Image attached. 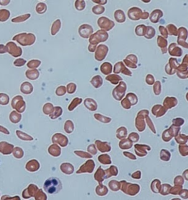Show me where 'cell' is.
Returning a JSON list of instances; mask_svg holds the SVG:
<instances>
[{
	"label": "cell",
	"mask_w": 188,
	"mask_h": 200,
	"mask_svg": "<svg viewBox=\"0 0 188 200\" xmlns=\"http://www.w3.org/2000/svg\"><path fill=\"white\" fill-rule=\"evenodd\" d=\"M142 1L145 3H149L151 2V0H149V1H144V0H142Z\"/></svg>",
	"instance_id": "cell-51"
},
{
	"label": "cell",
	"mask_w": 188,
	"mask_h": 200,
	"mask_svg": "<svg viewBox=\"0 0 188 200\" xmlns=\"http://www.w3.org/2000/svg\"><path fill=\"white\" fill-rule=\"evenodd\" d=\"M44 190L49 195H55L61 190L62 185L59 179L52 177L48 179L44 184Z\"/></svg>",
	"instance_id": "cell-1"
},
{
	"label": "cell",
	"mask_w": 188,
	"mask_h": 200,
	"mask_svg": "<svg viewBox=\"0 0 188 200\" xmlns=\"http://www.w3.org/2000/svg\"><path fill=\"white\" fill-rule=\"evenodd\" d=\"M146 82L149 85H152L154 82V78L151 75H148L146 78Z\"/></svg>",
	"instance_id": "cell-43"
},
{
	"label": "cell",
	"mask_w": 188,
	"mask_h": 200,
	"mask_svg": "<svg viewBox=\"0 0 188 200\" xmlns=\"http://www.w3.org/2000/svg\"><path fill=\"white\" fill-rule=\"evenodd\" d=\"M61 28V21L60 19H57L55 20L51 26V34L53 36L56 35Z\"/></svg>",
	"instance_id": "cell-15"
},
{
	"label": "cell",
	"mask_w": 188,
	"mask_h": 200,
	"mask_svg": "<svg viewBox=\"0 0 188 200\" xmlns=\"http://www.w3.org/2000/svg\"><path fill=\"white\" fill-rule=\"evenodd\" d=\"M105 8L101 5L94 6L92 8V12L95 15H101L105 12Z\"/></svg>",
	"instance_id": "cell-25"
},
{
	"label": "cell",
	"mask_w": 188,
	"mask_h": 200,
	"mask_svg": "<svg viewBox=\"0 0 188 200\" xmlns=\"http://www.w3.org/2000/svg\"><path fill=\"white\" fill-rule=\"evenodd\" d=\"M177 103V101L175 98H167L165 100L164 104L168 108L175 107Z\"/></svg>",
	"instance_id": "cell-28"
},
{
	"label": "cell",
	"mask_w": 188,
	"mask_h": 200,
	"mask_svg": "<svg viewBox=\"0 0 188 200\" xmlns=\"http://www.w3.org/2000/svg\"><path fill=\"white\" fill-rule=\"evenodd\" d=\"M168 51L171 56L175 57H181L182 55V50L178 46L176 43H171L168 49Z\"/></svg>",
	"instance_id": "cell-10"
},
{
	"label": "cell",
	"mask_w": 188,
	"mask_h": 200,
	"mask_svg": "<svg viewBox=\"0 0 188 200\" xmlns=\"http://www.w3.org/2000/svg\"><path fill=\"white\" fill-rule=\"evenodd\" d=\"M82 100L81 99H78V98H76L74 100V102L71 103L70 106L69 107V109L70 110V111L72 110L75 107H76L77 105L79 104H80Z\"/></svg>",
	"instance_id": "cell-36"
},
{
	"label": "cell",
	"mask_w": 188,
	"mask_h": 200,
	"mask_svg": "<svg viewBox=\"0 0 188 200\" xmlns=\"http://www.w3.org/2000/svg\"><path fill=\"white\" fill-rule=\"evenodd\" d=\"M157 46L161 49L162 53L165 54L168 52V41L167 39L163 38L162 36H158L157 38Z\"/></svg>",
	"instance_id": "cell-13"
},
{
	"label": "cell",
	"mask_w": 188,
	"mask_h": 200,
	"mask_svg": "<svg viewBox=\"0 0 188 200\" xmlns=\"http://www.w3.org/2000/svg\"><path fill=\"white\" fill-rule=\"evenodd\" d=\"M187 30L186 28L184 27H181L178 29V40H177V42H178V45L182 46L185 49L188 48V43L186 41L187 39Z\"/></svg>",
	"instance_id": "cell-4"
},
{
	"label": "cell",
	"mask_w": 188,
	"mask_h": 200,
	"mask_svg": "<svg viewBox=\"0 0 188 200\" xmlns=\"http://www.w3.org/2000/svg\"><path fill=\"white\" fill-rule=\"evenodd\" d=\"M95 118L99 120V121H101L102 122H104V123H108V122H110V118H106V117H103L102 116H101V115H99V114H96L95 115Z\"/></svg>",
	"instance_id": "cell-37"
},
{
	"label": "cell",
	"mask_w": 188,
	"mask_h": 200,
	"mask_svg": "<svg viewBox=\"0 0 188 200\" xmlns=\"http://www.w3.org/2000/svg\"><path fill=\"white\" fill-rule=\"evenodd\" d=\"M161 91V86H160V83L157 81L154 86V92L156 95H159Z\"/></svg>",
	"instance_id": "cell-39"
},
{
	"label": "cell",
	"mask_w": 188,
	"mask_h": 200,
	"mask_svg": "<svg viewBox=\"0 0 188 200\" xmlns=\"http://www.w3.org/2000/svg\"><path fill=\"white\" fill-rule=\"evenodd\" d=\"M30 17H31L30 14H23V15L18 16L17 17L12 19L11 22H13V23H21V22H24L28 20L29 19H30Z\"/></svg>",
	"instance_id": "cell-19"
},
{
	"label": "cell",
	"mask_w": 188,
	"mask_h": 200,
	"mask_svg": "<svg viewBox=\"0 0 188 200\" xmlns=\"http://www.w3.org/2000/svg\"><path fill=\"white\" fill-rule=\"evenodd\" d=\"M75 8L79 10H83L86 8V2L84 0H76L75 1Z\"/></svg>",
	"instance_id": "cell-26"
},
{
	"label": "cell",
	"mask_w": 188,
	"mask_h": 200,
	"mask_svg": "<svg viewBox=\"0 0 188 200\" xmlns=\"http://www.w3.org/2000/svg\"><path fill=\"white\" fill-rule=\"evenodd\" d=\"M163 16V11L160 9H154L151 14H149V20L153 24H157L160 19Z\"/></svg>",
	"instance_id": "cell-12"
},
{
	"label": "cell",
	"mask_w": 188,
	"mask_h": 200,
	"mask_svg": "<svg viewBox=\"0 0 188 200\" xmlns=\"http://www.w3.org/2000/svg\"><path fill=\"white\" fill-rule=\"evenodd\" d=\"M58 90H60V92H56L58 96H61V95H62V94H65V87H60V88H58Z\"/></svg>",
	"instance_id": "cell-49"
},
{
	"label": "cell",
	"mask_w": 188,
	"mask_h": 200,
	"mask_svg": "<svg viewBox=\"0 0 188 200\" xmlns=\"http://www.w3.org/2000/svg\"><path fill=\"white\" fill-rule=\"evenodd\" d=\"M29 71H27V76L29 78L32 79V80H34V79H36L38 76V72L37 71V70H33V73H32V71L29 70Z\"/></svg>",
	"instance_id": "cell-32"
},
{
	"label": "cell",
	"mask_w": 188,
	"mask_h": 200,
	"mask_svg": "<svg viewBox=\"0 0 188 200\" xmlns=\"http://www.w3.org/2000/svg\"><path fill=\"white\" fill-rule=\"evenodd\" d=\"M96 48H97V46L91 45V44H89V45H88V51H89V52H95Z\"/></svg>",
	"instance_id": "cell-47"
},
{
	"label": "cell",
	"mask_w": 188,
	"mask_h": 200,
	"mask_svg": "<svg viewBox=\"0 0 188 200\" xmlns=\"http://www.w3.org/2000/svg\"><path fill=\"white\" fill-rule=\"evenodd\" d=\"M91 82L93 86H95L96 88H98L100 87L102 85V79L100 76L97 75L93 78Z\"/></svg>",
	"instance_id": "cell-24"
},
{
	"label": "cell",
	"mask_w": 188,
	"mask_h": 200,
	"mask_svg": "<svg viewBox=\"0 0 188 200\" xmlns=\"http://www.w3.org/2000/svg\"><path fill=\"white\" fill-rule=\"evenodd\" d=\"M106 80L110 81V82L112 83L113 84L116 85L119 80H121V78L120 76H119L117 75H110V76L107 77L106 78Z\"/></svg>",
	"instance_id": "cell-29"
},
{
	"label": "cell",
	"mask_w": 188,
	"mask_h": 200,
	"mask_svg": "<svg viewBox=\"0 0 188 200\" xmlns=\"http://www.w3.org/2000/svg\"><path fill=\"white\" fill-rule=\"evenodd\" d=\"M56 113H55L53 116H52V118H58V116H60V115L62 114V109L60 108V107H56Z\"/></svg>",
	"instance_id": "cell-41"
},
{
	"label": "cell",
	"mask_w": 188,
	"mask_h": 200,
	"mask_svg": "<svg viewBox=\"0 0 188 200\" xmlns=\"http://www.w3.org/2000/svg\"><path fill=\"white\" fill-rule=\"evenodd\" d=\"M41 61L38 60H32L28 63L27 66L29 67H33V65H36V66H38V65H40Z\"/></svg>",
	"instance_id": "cell-38"
},
{
	"label": "cell",
	"mask_w": 188,
	"mask_h": 200,
	"mask_svg": "<svg viewBox=\"0 0 188 200\" xmlns=\"http://www.w3.org/2000/svg\"><path fill=\"white\" fill-rule=\"evenodd\" d=\"M109 36L107 31L102 30H98L95 33H93L89 38L90 44L98 46L99 43L106 41L109 39Z\"/></svg>",
	"instance_id": "cell-3"
},
{
	"label": "cell",
	"mask_w": 188,
	"mask_h": 200,
	"mask_svg": "<svg viewBox=\"0 0 188 200\" xmlns=\"http://www.w3.org/2000/svg\"><path fill=\"white\" fill-rule=\"evenodd\" d=\"M125 59L130 61L131 62H132L133 64H134L135 65H136L137 63V57L136 55L135 54L128 55L126 56V58Z\"/></svg>",
	"instance_id": "cell-35"
},
{
	"label": "cell",
	"mask_w": 188,
	"mask_h": 200,
	"mask_svg": "<svg viewBox=\"0 0 188 200\" xmlns=\"http://www.w3.org/2000/svg\"><path fill=\"white\" fill-rule=\"evenodd\" d=\"M159 30L160 33V34H161L162 36L165 39L168 38V32L167 29H166V28L162 25H160L159 27Z\"/></svg>",
	"instance_id": "cell-31"
},
{
	"label": "cell",
	"mask_w": 188,
	"mask_h": 200,
	"mask_svg": "<svg viewBox=\"0 0 188 200\" xmlns=\"http://www.w3.org/2000/svg\"><path fill=\"white\" fill-rule=\"evenodd\" d=\"M98 25L99 28H101V30H104L106 31H109L111 30L113 28L115 27V22L112 20L109 19L106 17H101L99 18L98 21Z\"/></svg>",
	"instance_id": "cell-5"
},
{
	"label": "cell",
	"mask_w": 188,
	"mask_h": 200,
	"mask_svg": "<svg viewBox=\"0 0 188 200\" xmlns=\"http://www.w3.org/2000/svg\"><path fill=\"white\" fill-rule=\"evenodd\" d=\"M26 63V60L23 59H18L14 62V65L17 66H22Z\"/></svg>",
	"instance_id": "cell-40"
},
{
	"label": "cell",
	"mask_w": 188,
	"mask_h": 200,
	"mask_svg": "<svg viewBox=\"0 0 188 200\" xmlns=\"http://www.w3.org/2000/svg\"><path fill=\"white\" fill-rule=\"evenodd\" d=\"M149 17V13L147 11H144L142 13V17H141V19L142 20H146Z\"/></svg>",
	"instance_id": "cell-48"
},
{
	"label": "cell",
	"mask_w": 188,
	"mask_h": 200,
	"mask_svg": "<svg viewBox=\"0 0 188 200\" xmlns=\"http://www.w3.org/2000/svg\"><path fill=\"white\" fill-rule=\"evenodd\" d=\"M126 90V85L123 82H121L118 87H116L113 91V96L118 101L120 100L124 96Z\"/></svg>",
	"instance_id": "cell-11"
},
{
	"label": "cell",
	"mask_w": 188,
	"mask_h": 200,
	"mask_svg": "<svg viewBox=\"0 0 188 200\" xmlns=\"http://www.w3.org/2000/svg\"><path fill=\"white\" fill-rule=\"evenodd\" d=\"M109 48L106 44H99L97 46L95 51V57L98 61H102L106 57L109 52Z\"/></svg>",
	"instance_id": "cell-7"
},
{
	"label": "cell",
	"mask_w": 188,
	"mask_h": 200,
	"mask_svg": "<svg viewBox=\"0 0 188 200\" xmlns=\"http://www.w3.org/2000/svg\"><path fill=\"white\" fill-rule=\"evenodd\" d=\"M33 87L32 85L29 83H25L21 87V91L24 94H30L32 92Z\"/></svg>",
	"instance_id": "cell-27"
},
{
	"label": "cell",
	"mask_w": 188,
	"mask_h": 200,
	"mask_svg": "<svg viewBox=\"0 0 188 200\" xmlns=\"http://www.w3.org/2000/svg\"><path fill=\"white\" fill-rule=\"evenodd\" d=\"M135 34L137 36H145L146 31V26L144 24L138 25L135 28Z\"/></svg>",
	"instance_id": "cell-18"
},
{
	"label": "cell",
	"mask_w": 188,
	"mask_h": 200,
	"mask_svg": "<svg viewBox=\"0 0 188 200\" xmlns=\"http://www.w3.org/2000/svg\"><path fill=\"white\" fill-rule=\"evenodd\" d=\"M156 31L154 28L152 26H146V31L145 37L148 40H151L156 36Z\"/></svg>",
	"instance_id": "cell-17"
},
{
	"label": "cell",
	"mask_w": 188,
	"mask_h": 200,
	"mask_svg": "<svg viewBox=\"0 0 188 200\" xmlns=\"http://www.w3.org/2000/svg\"><path fill=\"white\" fill-rule=\"evenodd\" d=\"M112 66L111 64H110L109 62H105L102 64L101 66V70L102 71V73L105 75H107L110 73V72L112 71Z\"/></svg>",
	"instance_id": "cell-23"
},
{
	"label": "cell",
	"mask_w": 188,
	"mask_h": 200,
	"mask_svg": "<svg viewBox=\"0 0 188 200\" xmlns=\"http://www.w3.org/2000/svg\"><path fill=\"white\" fill-rule=\"evenodd\" d=\"M92 1L95 3L98 4V5H105L107 3V0H92Z\"/></svg>",
	"instance_id": "cell-44"
},
{
	"label": "cell",
	"mask_w": 188,
	"mask_h": 200,
	"mask_svg": "<svg viewBox=\"0 0 188 200\" xmlns=\"http://www.w3.org/2000/svg\"><path fill=\"white\" fill-rule=\"evenodd\" d=\"M11 15L10 11L6 9H0V22H6Z\"/></svg>",
	"instance_id": "cell-20"
},
{
	"label": "cell",
	"mask_w": 188,
	"mask_h": 200,
	"mask_svg": "<svg viewBox=\"0 0 188 200\" xmlns=\"http://www.w3.org/2000/svg\"><path fill=\"white\" fill-rule=\"evenodd\" d=\"M93 28L90 24H84L81 25L79 28V35L84 39H88L93 33Z\"/></svg>",
	"instance_id": "cell-8"
},
{
	"label": "cell",
	"mask_w": 188,
	"mask_h": 200,
	"mask_svg": "<svg viewBox=\"0 0 188 200\" xmlns=\"http://www.w3.org/2000/svg\"><path fill=\"white\" fill-rule=\"evenodd\" d=\"M9 102V97L5 94H0V103L6 105Z\"/></svg>",
	"instance_id": "cell-33"
},
{
	"label": "cell",
	"mask_w": 188,
	"mask_h": 200,
	"mask_svg": "<svg viewBox=\"0 0 188 200\" xmlns=\"http://www.w3.org/2000/svg\"><path fill=\"white\" fill-rule=\"evenodd\" d=\"M47 9V5L45 3H38L35 8L36 12L38 14H43L44 13H45L46 12Z\"/></svg>",
	"instance_id": "cell-22"
},
{
	"label": "cell",
	"mask_w": 188,
	"mask_h": 200,
	"mask_svg": "<svg viewBox=\"0 0 188 200\" xmlns=\"http://www.w3.org/2000/svg\"><path fill=\"white\" fill-rule=\"evenodd\" d=\"M114 18L118 23L122 24L126 21V15L123 10L121 9H117L114 12Z\"/></svg>",
	"instance_id": "cell-14"
},
{
	"label": "cell",
	"mask_w": 188,
	"mask_h": 200,
	"mask_svg": "<svg viewBox=\"0 0 188 200\" xmlns=\"http://www.w3.org/2000/svg\"><path fill=\"white\" fill-rule=\"evenodd\" d=\"M76 90V85L73 83H71L70 85H68V92L69 93H73Z\"/></svg>",
	"instance_id": "cell-42"
},
{
	"label": "cell",
	"mask_w": 188,
	"mask_h": 200,
	"mask_svg": "<svg viewBox=\"0 0 188 200\" xmlns=\"http://www.w3.org/2000/svg\"><path fill=\"white\" fill-rule=\"evenodd\" d=\"M165 28L167 30L168 34L170 36H178V28H177V27L175 25L173 24H169L166 26Z\"/></svg>",
	"instance_id": "cell-16"
},
{
	"label": "cell",
	"mask_w": 188,
	"mask_h": 200,
	"mask_svg": "<svg viewBox=\"0 0 188 200\" xmlns=\"http://www.w3.org/2000/svg\"><path fill=\"white\" fill-rule=\"evenodd\" d=\"M65 129L66 132H68V133L72 132L73 129H74V125H73L72 122L70 121H67V122H66L65 126Z\"/></svg>",
	"instance_id": "cell-34"
},
{
	"label": "cell",
	"mask_w": 188,
	"mask_h": 200,
	"mask_svg": "<svg viewBox=\"0 0 188 200\" xmlns=\"http://www.w3.org/2000/svg\"><path fill=\"white\" fill-rule=\"evenodd\" d=\"M86 107L91 111H95L97 108L96 102L91 99H86L85 101Z\"/></svg>",
	"instance_id": "cell-21"
},
{
	"label": "cell",
	"mask_w": 188,
	"mask_h": 200,
	"mask_svg": "<svg viewBox=\"0 0 188 200\" xmlns=\"http://www.w3.org/2000/svg\"><path fill=\"white\" fill-rule=\"evenodd\" d=\"M8 52L6 46L3 44H0V54H5Z\"/></svg>",
	"instance_id": "cell-46"
},
{
	"label": "cell",
	"mask_w": 188,
	"mask_h": 200,
	"mask_svg": "<svg viewBox=\"0 0 188 200\" xmlns=\"http://www.w3.org/2000/svg\"><path fill=\"white\" fill-rule=\"evenodd\" d=\"M123 61L125 62V63L126 64V65L128 66H130L131 68H133V69H136L137 67V66L136 65H135L134 64H133L132 62H131L130 61L126 60V59H124Z\"/></svg>",
	"instance_id": "cell-45"
},
{
	"label": "cell",
	"mask_w": 188,
	"mask_h": 200,
	"mask_svg": "<svg viewBox=\"0 0 188 200\" xmlns=\"http://www.w3.org/2000/svg\"><path fill=\"white\" fill-rule=\"evenodd\" d=\"M143 11L138 7H132L128 10V17L131 20H139L141 19Z\"/></svg>",
	"instance_id": "cell-9"
},
{
	"label": "cell",
	"mask_w": 188,
	"mask_h": 200,
	"mask_svg": "<svg viewBox=\"0 0 188 200\" xmlns=\"http://www.w3.org/2000/svg\"><path fill=\"white\" fill-rule=\"evenodd\" d=\"M20 118H21V116L15 113L14 112H12L11 114L10 119L12 122H13V123H18V122L20 121Z\"/></svg>",
	"instance_id": "cell-30"
},
{
	"label": "cell",
	"mask_w": 188,
	"mask_h": 200,
	"mask_svg": "<svg viewBox=\"0 0 188 200\" xmlns=\"http://www.w3.org/2000/svg\"><path fill=\"white\" fill-rule=\"evenodd\" d=\"M13 40L17 41L22 46H30L36 41V36L32 33H22L15 35Z\"/></svg>",
	"instance_id": "cell-2"
},
{
	"label": "cell",
	"mask_w": 188,
	"mask_h": 200,
	"mask_svg": "<svg viewBox=\"0 0 188 200\" xmlns=\"http://www.w3.org/2000/svg\"><path fill=\"white\" fill-rule=\"evenodd\" d=\"M8 52L14 57H18L22 54V49L13 41L8 42L6 44Z\"/></svg>",
	"instance_id": "cell-6"
},
{
	"label": "cell",
	"mask_w": 188,
	"mask_h": 200,
	"mask_svg": "<svg viewBox=\"0 0 188 200\" xmlns=\"http://www.w3.org/2000/svg\"><path fill=\"white\" fill-rule=\"evenodd\" d=\"M10 0H0V5L7 6L10 3Z\"/></svg>",
	"instance_id": "cell-50"
}]
</instances>
